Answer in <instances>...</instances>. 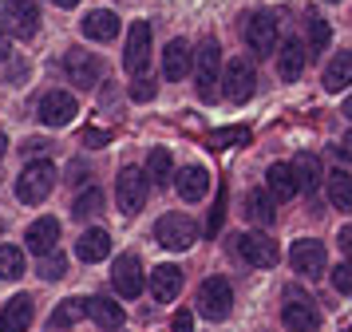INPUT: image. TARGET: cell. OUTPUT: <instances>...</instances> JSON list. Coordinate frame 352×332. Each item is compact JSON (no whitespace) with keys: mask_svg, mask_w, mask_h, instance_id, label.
I'll use <instances>...</instances> for the list:
<instances>
[{"mask_svg":"<svg viewBox=\"0 0 352 332\" xmlns=\"http://www.w3.org/2000/svg\"><path fill=\"white\" fill-rule=\"evenodd\" d=\"M146 194H151V178H146V170H139V166H123L119 178H115V202H119V210H123V214H139V210L146 206Z\"/></svg>","mask_w":352,"mask_h":332,"instance_id":"277c9868","label":"cell"},{"mask_svg":"<svg viewBox=\"0 0 352 332\" xmlns=\"http://www.w3.org/2000/svg\"><path fill=\"white\" fill-rule=\"evenodd\" d=\"M230 309H234V289H230V281L218 277V273L206 277L202 289H198V313L206 316V320H226Z\"/></svg>","mask_w":352,"mask_h":332,"instance_id":"8992f818","label":"cell"},{"mask_svg":"<svg viewBox=\"0 0 352 332\" xmlns=\"http://www.w3.org/2000/svg\"><path fill=\"white\" fill-rule=\"evenodd\" d=\"M24 241H28V250H32L36 257L52 253V250H56V241H60V221H56V218H40V221H32Z\"/></svg>","mask_w":352,"mask_h":332,"instance_id":"7402d4cb","label":"cell"},{"mask_svg":"<svg viewBox=\"0 0 352 332\" xmlns=\"http://www.w3.org/2000/svg\"><path fill=\"white\" fill-rule=\"evenodd\" d=\"M36 115H40V123H48V126H64V123H72V119L80 115V103H76L72 91H48L44 99H40Z\"/></svg>","mask_w":352,"mask_h":332,"instance_id":"4fadbf2b","label":"cell"},{"mask_svg":"<svg viewBox=\"0 0 352 332\" xmlns=\"http://www.w3.org/2000/svg\"><path fill=\"white\" fill-rule=\"evenodd\" d=\"M64 71L76 87H96L103 79V63H99L96 52H83V47H72L64 56Z\"/></svg>","mask_w":352,"mask_h":332,"instance_id":"30bf717a","label":"cell"},{"mask_svg":"<svg viewBox=\"0 0 352 332\" xmlns=\"http://www.w3.org/2000/svg\"><path fill=\"white\" fill-rule=\"evenodd\" d=\"M155 237H159L162 250H190L194 241H198V225H194L186 214H162L159 221H155Z\"/></svg>","mask_w":352,"mask_h":332,"instance_id":"5b68a950","label":"cell"},{"mask_svg":"<svg viewBox=\"0 0 352 332\" xmlns=\"http://www.w3.org/2000/svg\"><path fill=\"white\" fill-rule=\"evenodd\" d=\"M111 332H119V329H111Z\"/></svg>","mask_w":352,"mask_h":332,"instance_id":"f907efd6","label":"cell"},{"mask_svg":"<svg viewBox=\"0 0 352 332\" xmlns=\"http://www.w3.org/2000/svg\"><path fill=\"white\" fill-rule=\"evenodd\" d=\"M340 151H344V155L352 158V131H349V135H344V139H340Z\"/></svg>","mask_w":352,"mask_h":332,"instance_id":"7bdbcfd3","label":"cell"},{"mask_svg":"<svg viewBox=\"0 0 352 332\" xmlns=\"http://www.w3.org/2000/svg\"><path fill=\"white\" fill-rule=\"evenodd\" d=\"M245 218L257 221V225H273L277 221V198L265 186H254L245 194Z\"/></svg>","mask_w":352,"mask_h":332,"instance_id":"44dd1931","label":"cell"},{"mask_svg":"<svg viewBox=\"0 0 352 332\" xmlns=\"http://www.w3.org/2000/svg\"><path fill=\"white\" fill-rule=\"evenodd\" d=\"M190 71H194V91L202 103H214L218 99V79H222V47L214 36H206L198 52H194L190 60Z\"/></svg>","mask_w":352,"mask_h":332,"instance_id":"6da1fadb","label":"cell"},{"mask_svg":"<svg viewBox=\"0 0 352 332\" xmlns=\"http://www.w3.org/2000/svg\"><path fill=\"white\" fill-rule=\"evenodd\" d=\"M107 139H111L107 131H103V135H99V131H87V135H83V142H91V146H96V142H107Z\"/></svg>","mask_w":352,"mask_h":332,"instance_id":"b9f144b4","label":"cell"},{"mask_svg":"<svg viewBox=\"0 0 352 332\" xmlns=\"http://www.w3.org/2000/svg\"><path fill=\"white\" fill-rule=\"evenodd\" d=\"M218 83H222V91H218V95H226L230 103H245V99L254 95V87H257L254 63L241 60V56H238V60H230L222 67V79H218Z\"/></svg>","mask_w":352,"mask_h":332,"instance_id":"52a82bcc","label":"cell"},{"mask_svg":"<svg viewBox=\"0 0 352 332\" xmlns=\"http://www.w3.org/2000/svg\"><path fill=\"white\" fill-rule=\"evenodd\" d=\"M329 202L340 214H352V174H344V170L329 174Z\"/></svg>","mask_w":352,"mask_h":332,"instance_id":"83f0119b","label":"cell"},{"mask_svg":"<svg viewBox=\"0 0 352 332\" xmlns=\"http://www.w3.org/2000/svg\"><path fill=\"white\" fill-rule=\"evenodd\" d=\"M305 20H309V47H305V56H324V47L333 40V28H329L317 12H309Z\"/></svg>","mask_w":352,"mask_h":332,"instance_id":"f546056e","label":"cell"},{"mask_svg":"<svg viewBox=\"0 0 352 332\" xmlns=\"http://www.w3.org/2000/svg\"><path fill=\"white\" fill-rule=\"evenodd\" d=\"M40 273H44V277H48V281H60V277H64L67 273V257L64 253H44V257H40Z\"/></svg>","mask_w":352,"mask_h":332,"instance_id":"d590c367","label":"cell"},{"mask_svg":"<svg viewBox=\"0 0 352 332\" xmlns=\"http://www.w3.org/2000/svg\"><path fill=\"white\" fill-rule=\"evenodd\" d=\"M99 210H103V190H83L80 198H76V202H72V218L76 221H87V218H96Z\"/></svg>","mask_w":352,"mask_h":332,"instance_id":"1f68e13d","label":"cell"},{"mask_svg":"<svg viewBox=\"0 0 352 332\" xmlns=\"http://www.w3.org/2000/svg\"><path fill=\"white\" fill-rule=\"evenodd\" d=\"M178 293H182V269H178V265H166V261L151 269V297L159 300V305L175 300Z\"/></svg>","mask_w":352,"mask_h":332,"instance_id":"2e32d148","label":"cell"},{"mask_svg":"<svg viewBox=\"0 0 352 332\" xmlns=\"http://www.w3.org/2000/svg\"><path fill=\"white\" fill-rule=\"evenodd\" d=\"M170 332H194V313H190V309L175 313V329H170Z\"/></svg>","mask_w":352,"mask_h":332,"instance_id":"f35d334b","label":"cell"},{"mask_svg":"<svg viewBox=\"0 0 352 332\" xmlns=\"http://www.w3.org/2000/svg\"><path fill=\"white\" fill-rule=\"evenodd\" d=\"M170 182H175L182 202H198V198H206V190H210V174L202 166H182V170H175Z\"/></svg>","mask_w":352,"mask_h":332,"instance_id":"ac0fdd59","label":"cell"},{"mask_svg":"<svg viewBox=\"0 0 352 332\" xmlns=\"http://www.w3.org/2000/svg\"><path fill=\"white\" fill-rule=\"evenodd\" d=\"M146 178L151 182H159V186H166L170 178H175V158H170V151H151V158H146Z\"/></svg>","mask_w":352,"mask_h":332,"instance_id":"f1b7e54d","label":"cell"},{"mask_svg":"<svg viewBox=\"0 0 352 332\" xmlns=\"http://www.w3.org/2000/svg\"><path fill=\"white\" fill-rule=\"evenodd\" d=\"M241 36H245L250 52H257V56H270L273 47H277V20H273L270 12H254L250 20H245Z\"/></svg>","mask_w":352,"mask_h":332,"instance_id":"5bb4252c","label":"cell"},{"mask_svg":"<svg viewBox=\"0 0 352 332\" xmlns=\"http://www.w3.org/2000/svg\"><path fill=\"white\" fill-rule=\"evenodd\" d=\"M4 16H8V24L20 40H32L36 28H40V0H8Z\"/></svg>","mask_w":352,"mask_h":332,"instance_id":"9a60e30c","label":"cell"},{"mask_svg":"<svg viewBox=\"0 0 352 332\" xmlns=\"http://www.w3.org/2000/svg\"><path fill=\"white\" fill-rule=\"evenodd\" d=\"M111 285H115V293H119V297L135 300V297H139V293L146 289L143 261H139L135 253H123V257H115V265H111Z\"/></svg>","mask_w":352,"mask_h":332,"instance_id":"ba28073f","label":"cell"},{"mask_svg":"<svg viewBox=\"0 0 352 332\" xmlns=\"http://www.w3.org/2000/svg\"><path fill=\"white\" fill-rule=\"evenodd\" d=\"M32 297L28 293H20V297H12L8 305H4V313H0V332H28V324H32Z\"/></svg>","mask_w":352,"mask_h":332,"instance_id":"d6986e66","label":"cell"},{"mask_svg":"<svg viewBox=\"0 0 352 332\" xmlns=\"http://www.w3.org/2000/svg\"><path fill=\"white\" fill-rule=\"evenodd\" d=\"M340 250L352 257V225H344V230H340Z\"/></svg>","mask_w":352,"mask_h":332,"instance_id":"ab89813d","label":"cell"},{"mask_svg":"<svg viewBox=\"0 0 352 332\" xmlns=\"http://www.w3.org/2000/svg\"><path fill=\"white\" fill-rule=\"evenodd\" d=\"M234 245H238V253L254 269L277 265V241H273L270 234H238V237H234Z\"/></svg>","mask_w":352,"mask_h":332,"instance_id":"7c38bea8","label":"cell"},{"mask_svg":"<svg viewBox=\"0 0 352 332\" xmlns=\"http://www.w3.org/2000/svg\"><path fill=\"white\" fill-rule=\"evenodd\" d=\"M52 4H56V8H76L80 0H52Z\"/></svg>","mask_w":352,"mask_h":332,"instance_id":"ee69618b","label":"cell"},{"mask_svg":"<svg viewBox=\"0 0 352 332\" xmlns=\"http://www.w3.org/2000/svg\"><path fill=\"white\" fill-rule=\"evenodd\" d=\"M131 99H135V103H151V99H155V79L139 76L131 83Z\"/></svg>","mask_w":352,"mask_h":332,"instance_id":"8d00e7d4","label":"cell"},{"mask_svg":"<svg viewBox=\"0 0 352 332\" xmlns=\"http://www.w3.org/2000/svg\"><path fill=\"white\" fill-rule=\"evenodd\" d=\"M107 253H111V234H107L103 225L87 230V234L76 241V257H80V261H103Z\"/></svg>","mask_w":352,"mask_h":332,"instance_id":"d4e9b609","label":"cell"},{"mask_svg":"<svg viewBox=\"0 0 352 332\" xmlns=\"http://www.w3.org/2000/svg\"><path fill=\"white\" fill-rule=\"evenodd\" d=\"M0 277H4V281L24 277V253H20L16 245H0Z\"/></svg>","mask_w":352,"mask_h":332,"instance_id":"836d02e7","label":"cell"},{"mask_svg":"<svg viewBox=\"0 0 352 332\" xmlns=\"http://www.w3.org/2000/svg\"><path fill=\"white\" fill-rule=\"evenodd\" d=\"M83 36L87 40H99V44H107L119 36V16L107 12V8H96V12L83 16Z\"/></svg>","mask_w":352,"mask_h":332,"instance_id":"cb8c5ba5","label":"cell"},{"mask_svg":"<svg viewBox=\"0 0 352 332\" xmlns=\"http://www.w3.org/2000/svg\"><path fill=\"white\" fill-rule=\"evenodd\" d=\"M329 4H336V0H329Z\"/></svg>","mask_w":352,"mask_h":332,"instance_id":"681fc988","label":"cell"},{"mask_svg":"<svg viewBox=\"0 0 352 332\" xmlns=\"http://www.w3.org/2000/svg\"><path fill=\"white\" fill-rule=\"evenodd\" d=\"M4 56H8V52H4V36H0V60H4Z\"/></svg>","mask_w":352,"mask_h":332,"instance_id":"bcb514c9","label":"cell"},{"mask_svg":"<svg viewBox=\"0 0 352 332\" xmlns=\"http://www.w3.org/2000/svg\"><path fill=\"white\" fill-rule=\"evenodd\" d=\"M8 155V139H4V131H0V158Z\"/></svg>","mask_w":352,"mask_h":332,"instance_id":"f6af8a7d","label":"cell"},{"mask_svg":"<svg viewBox=\"0 0 352 332\" xmlns=\"http://www.w3.org/2000/svg\"><path fill=\"white\" fill-rule=\"evenodd\" d=\"M250 142V126H222L210 135V146L214 151H234V146H245Z\"/></svg>","mask_w":352,"mask_h":332,"instance_id":"d6a6232c","label":"cell"},{"mask_svg":"<svg viewBox=\"0 0 352 332\" xmlns=\"http://www.w3.org/2000/svg\"><path fill=\"white\" fill-rule=\"evenodd\" d=\"M48 146H52V142H44V139H40V142H36V139H28V142H24V151H28V155H36V151H40V155H44V151H48Z\"/></svg>","mask_w":352,"mask_h":332,"instance_id":"60d3db41","label":"cell"},{"mask_svg":"<svg viewBox=\"0 0 352 332\" xmlns=\"http://www.w3.org/2000/svg\"><path fill=\"white\" fill-rule=\"evenodd\" d=\"M83 316H91L99 329H119L123 324V305H115L111 297H87L83 300Z\"/></svg>","mask_w":352,"mask_h":332,"instance_id":"603a6c76","label":"cell"},{"mask_svg":"<svg viewBox=\"0 0 352 332\" xmlns=\"http://www.w3.org/2000/svg\"><path fill=\"white\" fill-rule=\"evenodd\" d=\"M281 320H285L289 332H317L320 329V309L317 300L301 293V289H289L285 305H281Z\"/></svg>","mask_w":352,"mask_h":332,"instance_id":"3957f363","label":"cell"},{"mask_svg":"<svg viewBox=\"0 0 352 332\" xmlns=\"http://www.w3.org/2000/svg\"><path fill=\"white\" fill-rule=\"evenodd\" d=\"M190 60H194V52H190V44L186 40H170L166 44V52H162V76L166 79H186L190 76Z\"/></svg>","mask_w":352,"mask_h":332,"instance_id":"ffe728a7","label":"cell"},{"mask_svg":"<svg viewBox=\"0 0 352 332\" xmlns=\"http://www.w3.org/2000/svg\"><path fill=\"white\" fill-rule=\"evenodd\" d=\"M320 83H324V91H344L352 83V52H336L324 67V76H320Z\"/></svg>","mask_w":352,"mask_h":332,"instance_id":"4316f807","label":"cell"},{"mask_svg":"<svg viewBox=\"0 0 352 332\" xmlns=\"http://www.w3.org/2000/svg\"><path fill=\"white\" fill-rule=\"evenodd\" d=\"M344 115H352V99H349V103H344Z\"/></svg>","mask_w":352,"mask_h":332,"instance_id":"7dc6e473","label":"cell"},{"mask_svg":"<svg viewBox=\"0 0 352 332\" xmlns=\"http://www.w3.org/2000/svg\"><path fill=\"white\" fill-rule=\"evenodd\" d=\"M146 60H151V24L146 20H135L127 32V52H123V67L131 76H143Z\"/></svg>","mask_w":352,"mask_h":332,"instance_id":"8fae6325","label":"cell"},{"mask_svg":"<svg viewBox=\"0 0 352 332\" xmlns=\"http://www.w3.org/2000/svg\"><path fill=\"white\" fill-rule=\"evenodd\" d=\"M305 71V47L297 40H285L281 52H277V76L285 79V83H297Z\"/></svg>","mask_w":352,"mask_h":332,"instance_id":"484cf974","label":"cell"},{"mask_svg":"<svg viewBox=\"0 0 352 332\" xmlns=\"http://www.w3.org/2000/svg\"><path fill=\"white\" fill-rule=\"evenodd\" d=\"M56 178H60V174H56V166H52L48 158L28 162V166L20 170V178H16V198L24 206H40L52 190H56Z\"/></svg>","mask_w":352,"mask_h":332,"instance_id":"7a4b0ae2","label":"cell"},{"mask_svg":"<svg viewBox=\"0 0 352 332\" xmlns=\"http://www.w3.org/2000/svg\"><path fill=\"white\" fill-rule=\"evenodd\" d=\"M293 174H297V186L301 190H317V182L324 178V170H320V162L313 155H297L293 158Z\"/></svg>","mask_w":352,"mask_h":332,"instance_id":"4dcf8cb0","label":"cell"},{"mask_svg":"<svg viewBox=\"0 0 352 332\" xmlns=\"http://www.w3.org/2000/svg\"><path fill=\"white\" fill-rule=\"evenodd\" d=\"M289 265L305 273V277H320L324 265H329V250H324V241L317 237H301V241H293V250H289Z\"/></svg>","mask_w":352,"mask_h":332,"instance_id":"9c48e42d","label":"cell"},{"mask_svg":"<svg viewBox=\"0 0 352 332\" xmlns=\"http://www.w3.org/2000/svg\"><path fill=\"white\" fill-rule=\"evenodd\" d=\"M76 320H83V300H60V309L52 313V329H67Z\"/></svg>","mask_w":352,"mask_h":332,"instance_id":"e575fe53","label":"cell"},{"mask_svg":"<svg viewBox=\"0 0 352 332\" xmlns=\"http://www.w3.org/2000/svg\"><path fill=\"white\" fill-rule=\"evenodd\" d=\"M329 277H333L336 293H349V297H352V261H344V265H336L333 273H329Z\"/></svg>","mask_w":352,"mask_h":332,"instance_id":"74e56055","label":"cell"},{"mask_svg":"<svg viewBox=\"0 0 352 332\" xmlns=\"http://www.w3.org/2000/svg\"><path fill=\"white\" fill-rule=\"evenodd\" d=\"M0 234H4V221H0Z\"/></svg>","mask_w":352,"mask_h":332,"instance_id":"c3c4849f","label":"cell"},{"mask_svg":"<svg viewBox=\"0 0 352 332\" xmlns=\"http://www.w3.org/2000/svg\"><path fill=\"white\" fill-rule=\"evenodd\" d=\"M265 190H270L277 202H293L297 194H301V186H297V174H293V166L289 162H273L270 170H265Z\"/></svg>","mask_w":352,"mask_h":332,"instance_id":"e0dca14e","label":"cell"}]
</instances>
